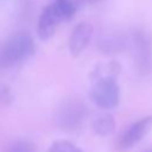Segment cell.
Listing matches in <instances>:
<instances>
[{
	"instance_id": "9",
	"label": "cell",
	"mask_w": 152,
	"mask_h": 152,
	"mask_svg": "<svg viewBox=\"0 0 152 152\" xmlns=\"http://www.w3.org/2000/svg\"><path fill=\"white\" fill-rule=\"evenodd\" d=\"M114 129H115V120L109 114L97 116L93 122V131L96 135L107 137L112 134Z\"/></svg>"
},
{
	"instance_id": "16",
	"label": "cell",
	"mask_w": 152,
	"mask_h": 152,
	"mask_svg": "<svg viewBox=\"0 0 152 152\" xmlns=\"http://www.w3.org/2000/svg\"><path fill=\"white\" fill-rule=\"evenodd\" d=\"M146 152H152V151H146Z\"/></svg>"
},
{
	"instance_id": "8",
	"label": "cell",
	"mask_w": 152,
	"mask_h": 152,
	"mask_svg": "<svg viewBox=\"0 0 152 152\" xmlns=\"http://www.w3.org/2000/svg\"><path fill=\"white\" fill-rule=\"evenodd\" d=\"M121 71V65L120 63L112 61V62H107L103 64L97 65L93 72L90 74V80L91 81H96L100 78H115L119 76Z\"/></svg>"
},
{
	"instance_id": "5",
	"label": "cell",
	"mask_w": 152,
	"mask_h": 152,
	"mask_svg": "<svg viewBox=\"0 0 152 152\" xmlns=\"http://www.w3.org/2000/svg\"><path fill=\"white\" fill-rule=\"evenodd\" d=\"M91 34L93 26L89 23L82 21L74 27L69 39V50L74 57H77L87 48L91 38Z\"/></svg>"
},
{
	"instance_id": "14",
	"label": "cell",
	"mask_w": 152,
	"mask_h": 152,
	"mask_svg": "<svg viewBox=\"0 0 152 152\" xmlns=\"http://www.w3.org/2000/svg\"><path fill=\"white\" fill-rule=\"evenodd\" d=\"M6 65H5V62L2 59V56H1V51H0V69H5Z\"/></svg>"
},
{
	"instance_id": "1",
	"label": "cell",
	"mask_w": 152,
	"mask_h": 152,
	"mask_svg": "<svg viewBox=\"0 0 152 152\" xmlns=\"http://www.w3.org/2000/svg\"><path fill=\"white\" fill-rule=\"evenodd\" d=\"M0 51L5 65L8 68L31 57L34 52V42L25 32L15 33L0 44Z\"/></svg>"
},
{
	"instance_id": "3",
	"label": "cell",
	"mask_w": 152,
	"mask_h": 152,
	"mask_svg": "<svg viewBox=\"0 0 152 152\" xmlns=\"http://www.w3.org/2000/svg\"><path fill=\"white\" fill-rule=\"evenodd\" d=\"M152 127V116L142 118L131 125L119 139V148L127 150L137 145L151 129Z\"/></svg>"
},
{
	"instance_id": "15",
	"label": "cell",
	"mask_w": 152,
	"mask_h": 152,
	"mask_svg": "<svg viewBox=\"0 0 152 152\" xmlns=\"http://www.w3.org/2000/svg\"><path fill=\"white\" fill-rule=\"evenodd\" d=\"M87 4H96V2H100L102 0H84Z\"/></svg>"
},
{
	"instance_id": "4",
	"label": "cell",
	"mask_w": 152,
	"mask_h": 152,
	"mask_svg": "<svg viewBox=\"0 0 152 152\" xmlns=\"http://www.w3.org/2000/svg\"><path fill=\"white\" fill-rule=\"evenodd\" d=\"M63 20L61 13L56 8V6L52 4H49L42 12L39 19H38V25H37V33L40 39L46 40L50 37L53 36L56 32V28L58 27L59 23Z\"/></svg>"
},
{
	"instance_id": "6",
	"label": "cell",
	"mask_w": 152,
	"mask_h": 152,
	"mask_svg": "<svg viewBox=\"0 0 152 152\" xmlns=\"http://www.w3.org/2000/svg\"><path fill=\"white\" fill-rule=\"evenodd\" d=\"M86 110L82 103L78 102H70L68 103V106L62 109L59 116H61V125L63 127H66L69 129L77 127L83 118H84Z\"/></svg>"
},
{
	"instance_id": "11",
	"label": "cell",
	"mask_w": 152,
	"mask_h": 152,
	"mask_svg": "<svg viewBox=\"0 0 152 152\" xmlns=\"http://www.w3.org/2000/svg\"><path fill=\"white\" fill-rule=\"evenodd\" d=\"M53 5L61 13L63 20L71 19L76 13V5L71 0H53Z\"/></svg>"
},
{
	"instance_id": "7",
	"label": "cell",
	"mask_w": 152,
	"mask_h": 152,
	"mask_svg": "<svg viewBox=\"0 0 152 152\" xmlns=\"http://www.w3.org/2000/svg\"><path fill=\"white\" fill-rule=\"evenodd\" d=\"M135 44H137V55H138L140 68L144 70H147L148 68H151V64H152L151 43L145 34L139 33L135 37Z\"/></svg>"
},
{
	"instance_id": "2",
	"label": "cell",
	"mask_w": 152,
	"mask_h": 152,
	"mask_svg": "<svg viewBox=\"0 0 152 152\" xmlns=\"http://www.w3.org/2000/svg\"><path fill=\"white\" fill-rule=\"evenodd\" d=\"M91 101L102 109L114 108L120 99V89L115 78H100L93 81L90 90Z\"/></svg>"
},
{
	"instance_id": "12",
	"label": "cell",
	"mask_w": 152,
	"mask_h": 152,
	"mask_svg": "<svg viewBox=\"0 0 152 152\" xmlns=\"http://www.w3.org/2000/svg\"><path fill=\"white\" fill-rule=\"evenodd\" d=\"M48 152H83V151L68 140H57L49 147Z\"/></svg>"
},
{
	"instance_id": "13",
	"label": "cell",
	"mask_w": 152,
	"mask_h": 152,
	"mask_svg": "<svg viewBox=\"0 0 152 152\" xmlns=\"http://www.w3.org/2000/svg\"><path fill=\"white\" fill-rule=\"evenodd\" d=\"M6 152H34V146L28 141H14L7 147Z\"/></svg>"
},
{
	"instance_id": "10",
	"label": "cell",
	"mask_w": 152,
	"mask_h": 152,
	"mask_svg": "<svg viewBox=\"0 0 152 152\" xmlns=\"http://www.w3.org/2000/svg\"><path fill=\"white\" fill-rule=\"evenodd\" d=\"M124 45L122 38L118 37V36H113V34H108L102 37L101 39H99V49H101L104 52H116L119 50H121Z\"/></svg>"
}]
</instances>
